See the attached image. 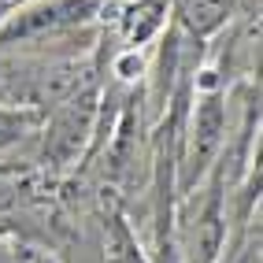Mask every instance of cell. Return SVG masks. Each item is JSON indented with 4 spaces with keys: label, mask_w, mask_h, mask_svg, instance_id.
<instances>
[{
    "label": "cell",
    "mask_w": 263,
    "mask_h": 263,
    "mask_svg": "<svg viewBox=\"0 0 263 263\" xmlns=\"http://www.w3.org/2000/svg\"><path fill=\"white\" fill-rule=\"evenodd\" d=\"M222 137H226V104H222V93L200 89L197 104H193V115H189V126H185V137H182L178 193H193L197 182L212 171V163L219 160Z\"/></svg>",
    "instance_id": "6da1fadb"
},
{
    "label": "cell",
    "mask_w": 263,
    "mask_h": 263,
    "mask_svg": "<svg viewBox=\"0 0 263 263\" xmlns=\"http://www.w3.org/2000/svg\"><path fill=\"white\" fill-rule=\"evenodd\" d=\"M104 0H37L15 15H0V45L37 41L48 33H63L97 19Z\"/></svg>",
    "instance_id": "7a4b0ae2"
},
{
    "label": "cell",
    "mask_w": 263,
    "mask_h": 263,
    "mask_svg": "<svg viewBox=\"0 0 263 263\" xmlns=\"http://www.w3.org/2000/svg\"><path fill=\"white\" fill-rule=\"evenodd\" d=\"M97 97L93 93H71L67 100H60L56 115L48 119V134H45V160H52L56 167H67L78 160L82 145L89 141V134L97 126Z\"/></svg>",
    "instance_id": "3957f363"
},
{
    "label": "cell",
    "mask_w": 263,
    "mask_h": 263,
    "mask_svg": "<svg viewBox=\"0 0 263 263\" xmlns=\"http://www.w3.org/2000/svg\"><path fill=\"white\" fill-rule=\"evenodd\" d=\"M226 241V215H222V171L212 174L208 197L200 212L189 219L185 237H182V263H219Z\"/></svg>",
    "instance_id": "277c9868"
},
{
    "label": "cell",
    "mask_w": 263,
    "mask_h": 263,
    "mask_svg": "<svg viewBox=\"0 0 263 263\" xmlns=\"http://www.w3.org/2000/svg\"><path fill=\"white\" fill-rule=\"evenodd\" d=\"M163 19H167V0H130L119 15V26H122V37L134 48H141L148 37L163 30Z\"/></svg>",
    "instance_id": "5b68a950"
},
{
    "label": "cell",
    "mask_w": 263,
    "mask_h": 263,
    "mask_svg": "<svg viewBox=\"0 0 263 263\" xmlns=\"http://www.w3.org/2000/svg\"><path fill=\"white\" fill-rule=\"evenodd\" d=\"M234 0H178V23L193 37H212V33L230 19Z\"/></svg>",
    "instance_id": "8992f818"
},
{
    "label": "cell",
    "mask_w": 263,
    "mask_h": 263,
    "mask_svg": "<svg viewBox=\"0 0 263 263\" xmlns=\"http://www.w3.org/2000/svg\"><path fill=\"white\" fill-rule=\"evenodd\" d=\"M104 263H148L122 215H111V222H108V234H104Z\"/></svg>",
    "instance_id": "52a82bcc"
},
{
    "label": "cell",
    "mask_w": 263,
    "mask_h": 263,
    "mask_svg": "<svg viewBox=\"0 0 263 263\" xmlns=\"http://www.w3.org/2000/svg\"><path fill=\"white\" fill-rule=\"evenodd\" d=\"M37 122H41V111L33 108H0V152L19 145Z\"/></svg>",
    "instance_id": "ba28073f"
},
{
    "label": "cell",
    "mask_w": 263,
    "mask_h": 263,
    "mask_svg": "<svg viewBox=\"0 0 263 263\" xmlns=\"http://www.w3.org/2000/svg\"><path fill=\"white\" fill-rule=\"evenodd\" d=\"M11 4H15V0H0V15H4V11H8Z\"/></svg>",
    "instance_id": "9c48e42d"
},
{
    "label": "cell",
    "mask_w": 263,
    "mask_h": 263,
    "mask_svg": "<svg viewBox=\"0 0 263 263\" xmlns=\"http://www.w3.org/2000/svg\"><path fill=\"white\" fill-rule=\"evenodd\" d=\"M33 263H52V259H33Z\"/></svg>",
    "instance_id": "30bf717a"
}]
</instances>
